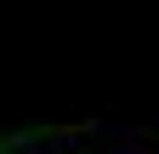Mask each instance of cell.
Listing matches in <instances>:
<instances>
[]
</instances>
